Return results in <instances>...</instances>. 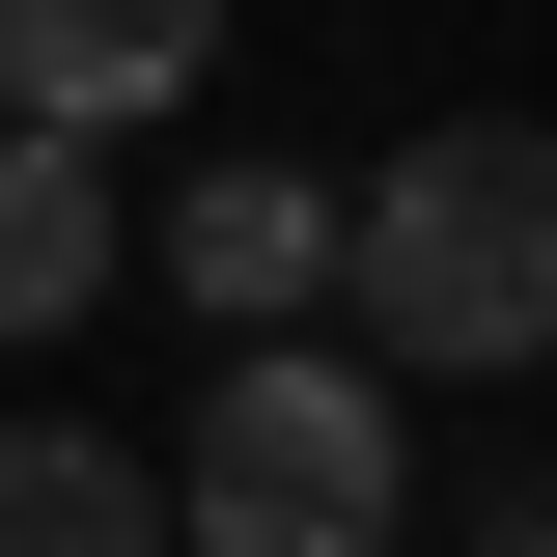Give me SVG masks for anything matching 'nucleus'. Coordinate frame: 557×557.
I'll list each match as a JSON object with an SVG mask.
<instances>
[{
  "label": "nucleus",
  "instance_id": "nucleus-3",
  "mask_svg": "<svg viewBox=\"0 0 557 557\" xmlns=\"http://www.w3.org/2000/svg\"><path fill=\"white\" fill-rule=\"evenodd\" d=\"M168 84H223V0H0V112L28 139H139Z\"/></svg>",
  "mask_w": 557,
  "mask_h": 557
},
{
  "label": "nucleus",
  "instance_id": "nucleus-1",
  "mask_svg": "<svg viewBox=\"0 0 557 557\" xmlns=\"http://www.w3.org/2000/svg\"><path fill=\"white\" fill-rule=\"evenodd\" d=\"M335 307L391 335V391H530L557 362V139L530 112H418L391 168H362Z\"/></svg>",
  "mask_w": 557,
  "mask_h": 557
},
{
  "label": "nucleus",
  "instance_id": "nucleus-4",
  "mask_svg": "<svg viewBox=\"0 0 557 557\" xmlns=\"http://www.w3.org/2000/svg\"><path fill=\"white\" fill-rule=\"evenodd\" d=\"M335 251H362L335 168H196V196H168V307H223V362H251L278 307H335Z\"/></svg>",
  "mask_w": 557,
  "mask_h": 557
},
{
  "label": "nucleus",
  "instance_id": "nucleus-5",
  "mask_svg": "<svg viewBox=\"0 0 557 557\" xmlns=\"http://www.w3.org/2000/svg\"><path fill=\"white\" fill-rule=\"evenodd\" d=\"M84 307H112V139L0 112V335H84Z\"/></svg>",
  "mask_w": 557,
  "mask_h": 557
},
{
  "label": "nucleus",
  "instance_id": "nucleus-6",
  "mask_svg": "<svg viewBox=\"0 0 557 557\" xmlns=\"http://www.w3.org/2000/svg\"><path fill=\"white\" fill-rule=\"evenodd\" d=\"M0 557H196V502L84 418H0Z\"/></svg>",
  "mask_w": 557,
  "mask_h": 557
},
{
  "label": "nucleus",
  "instance_id": "nucleus-2",
  "mask_svg": "<svg viewBox=\"0 0 557 557\" xmlns=\"http://www.w3.org/2000/svg\"><path fill=\"white\" fill-rule=\"evenodd\" d=\"M168 502H196V557H391V530H418L391 362H335V335H251V362L196 391V446H168Z\"/></svg>",
  "mask_w": 557,
  "mask_h": 557
},
{
  "label": "nucleus",
  "instance_id": "nucleus-7",
  "mask_svg": "<svg viewBox=\"0 0 557 557\" xmlns=\"http://www.w3.org/2000/svg\"><path fill=\"white\" fill-rule=\"evenodd\" d=\"M474 557H557V530H474Z\"/></svg>",
  "mask_w": 557,
  "mask_h": 557
}]
</instances>
